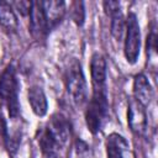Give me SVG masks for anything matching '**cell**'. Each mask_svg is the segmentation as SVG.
I'll return each mask as SVG.
<instances>
[{"mask_svg":"<svg viewBox=\"0 0 158 158\" xmlns=\"http://www.w3.org/2000/svg\"><path fill=\"white\" fill-rule=\"evenodd\" d=\"M130 144L126 138L118 133H111L106 138V156L107 158H125Z\"/></svg>","mask_w":158,"mask_h":158,"instance_id":"12","label":"cell"},{"mask_svg":"<svg viewBox=\"0 0 158 158\" xmlns=\"http://www.w3.org/2000/svg\"><path fill=\"white\" fill-rule=\"evenodd\" d=\"M0 25L7 31H16L19 27V20L10 2L0 0Z\"/></svg>","mask_w":158,"mask_h":158,"instance_id":"14","label":"cell"},{"mask_svg":"<svg viewBox=\"0 0 158 158\" xmlns=\"http://www.w3.org/2000/svg\"><path fill=\"white\" fill-rule=\"evenodd\" d=\"M37 141H38L41 152H42V154L46 158H54L59 153V151L62 149V147L59 146V143L54 139V137L46 128V126L43 128H41L40 136H38Z\"/></svg>","mask_w":158,"mask_h":158,"instance_id":"13","label":"cell"},{"mask_svg":"<svg viewBox=\"0 0 158 158\" xmlns=\"http://www.w3.org/2000/svg\"><path fill=\"white\" fill-rule=\"evenodd\" d=\"M19 89L20 84L16 69L12 64H9L0 75V99L7 107L11 118H17L20 115Z\"/></svg>","mask_w":158,"mask_h":158,"instance_id":"2","label":"cell"},{"mask_svg":"<svg viewBox=\"0 0 158 158\" xmlns=\"http://www.w3.org/2000/svg\"><path fill=\"white\" fill-rule=\"evenodd\" d=\"M146 52H147V57L152 58L157 54V32H156V27L153 25V27L151 28L148 36H147V42H146Z\"/></svg>","mask_w":158,"mask_h":158,"instance_id":"17","label":"cell"},{"mask_svg":"<svg viewBox=\"0 0 158 158\" xmlns=\"http://www.w3.org/2000/svg\"><path fill=\"white\" fill-rule=\"evenodd\" d=\"M46 128L51 132V135L54 137V139L59 143L60 147H64L68 143L72 135V128L70 122L64 115L59 112L53 114L46 123Z\"/></svg>","mask_w":158,"mask_h":158,"instance_id":"6","label":"cell"},{"mask_svg":"<svg viewBox=\"0 0 158 158\" xmlns=\"http://www.w3.org/2000/svg\"><path fill=\"white\" fill-rule=\"evenodd\" d=\"M104 11L107 16H112L114 14L121 11V4L120 1H114V0H106L102 2Z\"/></svg>","mask_w":158,"mask_h":158,"instance_id":"18","label":"cell"},{"mask_svg":"<svg viewBox=\"0 0 158 158\" xmlns=\"http://www.w3.org/2000/svg\"><path fill=\"white\" fill-rule=\"evenodd\" d=\"M127 123L130 130L137 136H143L147 131L146 109L135 98H130L127 101Z\"/></svg>","mask_w":158,"mask_h":158,"instance_id":"5","label":"cell"},{"mask_svg":"<svg viewBox=\"0 0 158 158\" xmlns=\"http://www.w3.org/2000/svg\"><path fill=\"white\" fill-rule=\"evenodd\" d=\"M90 75L93 88H104L106 86L107 78V65L102 54L94 53L90 59Z\"/></svg>","mask_w":158,"mask_h":158,"instance_id":"8","label":"cell"},{"mask_svg":"<svg viewBox=\"0 0 158 158\" xmlns=\"http://www.w3.org/2000/svg\"><path fill=\"white\" fill-rule=\"evenodd\" d=\"M64 84L68 95L77 106H81L86 102L88 86L81 64L78 59H72L64 72Z\"/></svg>","mask_w":158,"mask_h":158,"instance_id":"3","label":"cell"},{"mask_svg":"<svg viewBox=\"0 0 158 158\" xmlns=\"http://www.w3.org/2000/svg\"><path fill=\"white\" fill-rule=\"evenodd\" d=\"M70 17L73 22L81 27L85 22V6L83 1H73L70 4Z\"/></svg>","mask_w":158,"mask_h":158,"instance_id":"16","label":"cell"},{"mask_svg":"<svg viewBox=\"0 0 158 158\" xmlns=\"http://www.w3.org/2000/svg\"><path fill=\"white\" fill-rule=\"evenodd\" d=\"M139 104H142L144 107L151 104L153 99V89L147 79V77L142 73H138L133 78V96Z\"/></svg>","mask_w":158,"mask_h":158,"instance_id":"10","label":"cell"},{"mask_svg":"<svg viewBox=\"0 0 158 158\" xmlns=\"http://www.w3.org/2000/svg\"><path fill=\"white\" fill-rule=\"evenodd\" d=\"M110 17H111V25H110L111 36L116 41H121L125 33V28H126V20L123 17V14L118 11Z\"/></svg>","mask_w":158,"mask_h":158,"instance_id":"15","label":"cell"},{"mask_svg":"<svg viewBox=\"0 0 158 158\" xmlns=\"http://www.w3.org/2000/svg\"><path fill=\"white\" fill-rule=\"evenodd\" d=\"M107 117H109L107 86L93 88V95L85 110V123L88 130L93 135L99 133L104 123L106 122Z\"/></svg>","mask_w":158,"mask_h":158,"instance_id":"1","label":"cell"},{"mask_svg":"<svg viewBox=\"0 0 158 158\" xmlns=\"http://www.w3.org/2000/svg\"><path fill=\"white\" fill-rule=\"evenodd\" d=\"M31 4H32V1H25V0H21V1H15V2H12L11 5H14V6L19 10V12H20L22 16H27V15H30Z\"/></svg>","mask_w":158,"mask_h":158,"instance_id":"19","label":"cell"},{"mask_svg":"<svg viewBox=\"0 0 158 158\" xmlns=\"http://www.w3.org/2000/svg\"><path fill=\"white\" fill-rule=\"evenodd\" d=\"M46 21L48 26V31L57 27L65 14V2L62 0H49V1H42Z\"/></svg>","mask_w":158,"mask_h":158,"instance_id":"9","label":"cell"},{"mask_svg":"<svg viewBox=\"0 0 158 158\" xmlns=\"http://www.w3.org/2000/svg\"><path fill=\"white\" fill-rule=\"evenodd\" d=\"M77 151H78V154H81V153H85V152H88L89 151V147H88V144L84 142V141H81V139H77Z\"/></svg>","mask_w":158,"mask_h":158,"instance_id":"21","label":"cell"},{"mask_svg":"<svg viewBox=\"0 0 158 158\" xmlns=\"http://www.w3.org/2000/svg\"><path fill=\"white\" fill-rule=\"evenodd\" d=\"M125 30H126L125 44H123L125 58L127 63L135 64L138 60L139 51H141V31H139V23L135 12H128Z\"/></svg>","mask_w":158,"mask_h":158,"instance_id":"4","label":"cell"},{"mask_svg":"<svg viewBox=\"0 0 158 158\" xmlns=\"http://www.w3.org/2000/svg\"><path fill=\"white\" fill-rule=\"evenodd\" d=\"M30 30L35 38H42L48 33V26L42 1H32L30 10Z\"/></svg>","mask_w":158,"mask_h":158,"instance_id":"7","label":"cell"},{"mask_svg":"<svg viewBox=\"0 0 158 158\" xmlns=\"http://www.w3.org/2000/svg\"><path fill=\"white\" fill-rule=\"evenodd\" d=\"M0 136L2 137L4 142L9 137V128H7V122L2 115V112L0 111Z\"/></svg>","mask_w":158,"mask_h":158,"instance_id":"20","label":"cell"},{"mask_svg":"<svg viewBox=\"0 0 158 158\" xmlns=\"http://www.w3.org/2000/svg\"><path fill=\"white\" fill-rule=\"evenodd\" d=\"M27 99H28L30 106H31V109L36 116L43 117L47 114L48 101H47V98H46L43 89L40 85H32L31 88H28Z\"/></svg>","mask_w":158,"mask_h":158,"instance_id":"11","label":"cell"}]
</instances>
